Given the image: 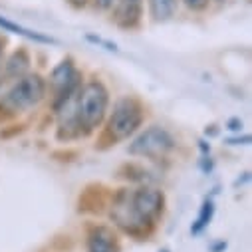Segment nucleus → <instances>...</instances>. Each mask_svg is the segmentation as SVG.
<instances>
[{
	"mask_svg": "<svg viewBox=\"0 0 252 252\" xmlns=\"http://www.w3.org/2000/svg\"><path fill=\"white\" fill-rule=\"evenodd\" d=\"M28 64H30V58L26 52H14L4 64V76L10 80H18L28 74Z\"/></svg>",
	"mask_w": 252,
	"mask_h": 252,
	"instance_id": "obj_9",
	"label": "nucleus"
},
{
	"mask_svg": "<svg viewBox=\"0 0 252 252\" xmlns=\"http://www.w3.org/2000/svg\"><path fill=\"white\" fill-rule=\"evenodd\" d=\"M177 149V139L175 135L161 127V125H149L143 129L129 145V155L149 159V161H161L167 155H171Z\"/></svg>",
	"mask_w": 252,
	"mask_h": 252,
	"instance_id": "obj_5",
	"label": "nucleus"
},
{
	"mask_svg": "<svg viewBox=\"0 0 252 252\" xmlns=\"http://www.w3.org/2000/svg\"><path fill=\"white\" fill-rule=\"evenodd\" d=\"M48 90L54 97V107H60L70 95H74L82 86V74L78 72L72 58L62 60L60 64L52 70L50 78L46 80Z\"/></svg>",
	"mask_w": 252,
	"mask_h": 252,
	"instance_id": "obj_6",
	"label": "nucleus"
},
{
	"mask_svg": "<svg viewBox=\"0 0 252 252\" xmlns=\"http://www.w3.org/2000/svg\"><path fill=\"white\" fill-rule=\"evenodd\" d=\"M165 211V193L157 187L121 189L113 195L109 219L113 224L129 236L145 238Z\"/></svg>",
	"mask_w": 252,
	"mask_h": 252,
	"instance_id": "obj_1",
	"label": "nucleus"
},
{
	"mask_svg": "<svg viewBox=\"0 0 252 252\" xmlns=\"http://www.w3.org/2000/svg\"><path fill=\"white\" fill-rule=\"evenodd\" d=\"M145 121V107L137 97L125 95L113 103L111 113L105 117L103 137L109 143H121L133 137Z\"/></svg>",
	"mask_w": 252,
	"mask_h": 252,
	"instance_id": "obj_4",
	"label": "nucleus"
},
{
	"mask_svg": "<svg viewBox=\"0 0 252 252\" xmlns=\"http://www.w3.org/2000/svg\"><path fill=\"white\" fill-rule=\"evenodd\" d=\"M143 14V0H117L115 2V24L119 28L131 30L141 22Z\"/></svg>",
	"mask_w": 252,
	"mask_h": 252,
	"instance_id": "obj_8",
	"label": "nucleus"
},
{
	"mask_svg": "<svg viewBox=\"0 0 252 252\" xmlns=\"http://www.w3.org/2000/svg\"><path fill=\"white\" fill-rule=\"evenodd\" d=\"M86 250L88 252H119L121 242H119L117 230L107 224H94L86 234Z\"/></svg>",
	"mask_w": 252,
	"mask_h": 252,
	"instance_id": "obj_7",
	"label": "nucleus"
},
{
	"mask_svg": "<svg viewBox=\"0 0 252 252\" xmlns=\"http://www.w3.org/2000/svg\"><path fill=\"white\" fill-rule=\"evenodd\" d=\"M109 109V90L101 80H90L80 86L74 95V123L78 135H90L107 117Z\"/></svg>",
	"mask_w": 252,
	"mask_h": 252,
	"instance_id": "obj_2",
	"label": "nucleus"
},
{
	"mask_svg": "<svg viewBox=\"0 0 252 252\" xmlns=\"http://www.w3.org/2000/svg\"><path fill=\"white\" fill-rule=\"evenodd\" d=\"M177 10V0H149V14L155 22L169 20Z\"/></svg>",
	"mask_w": 252,
	"mask_h": 252,
	"instance_id": "obj_10",
	"label": "nucleus"
},
{
	"mask_svg": "<svg viewBox=\"0 0 252 252\" xmlns=\"http://www.w3.org/2000/svg\"><path fill=\"white\" fill-rule=\"evenodd\" d=\"M48 94L46 80L40 74H26L2 94L0 97V115L4 117H14L24 111H30L38 107Z\"/></svg>",
	"mask_w": 252,
	"mask_h": 252,
	"instance_id": "obj_3",
	"label": "nucleus"
},
{
	"mask_svg": "<svg viewBox=\"0 0 252 252\" xmlns=\"http://www.w3.org/2000/svg\"><path fill=\"white\" fill-rule=\"evenodd\" d=\"M117 0H94V4L97 10H111L115 6Z\"/></svg>",
	"mask_w": 252,
	"mask_h": 252,
	"instance_id": "obj_14",
	"label": "nucleus"
},
{
	"mask_svg": "<svg viewBox=\"0 0 252 252\" xmlns=\"http://www.w3.org/2000/svg\"><path fill=\"white\" fill-rule=\"evenodd\" d=\"M0 28H4V30H8V32H14V34H18V36H24V38H28V40H34V42H42V44H52V42H54L52 38H48V36H44V34H40V32L28 30V28H24V26H18V24L6 20V18H0Z\"/></svg>",
	"mask_w": 252,
	"mask_h": 252,
	"instance_id": "obj_11",
	"label": "nucleus"
},
{
	"mask_svg": "<svg viewBox=\"0 0 252 252\" xmlns=\"http://www.w3.org/2000/svg\"><path fill=\"white\" fill-rule=\"evenodd\" d=\"M213 215H215V205H213V201H205L203 207H201V213H199V217H197V220H195V224H193V228H191V232H193V234H201V232L211 224Z\"/></svg>",
	"mask_w": 252,
	"mask_h": 252,
	"instance_id": "obj_12",
	"label": "nucleus"
},
{
	"mask_svg": "<svg viewBox=\"0 0 252 252\" xmlns=\"http://www.w3.org/2000/svg\"><path fill=\"white\" fill-rule=\"evenodd\" d=\"M161 252H169V250H167V248H165V250H161Z\"/></svg>",
	"mask_w": 252,
	"mask_h": 252,
	"instance_id": "obj_17",
	"label": "nucleus"
},
{
	"mask_svg": "<svg viewBox=\"0 0 252 252\" xmlns=\"http://www.w3.org/2000/svg\"><path fill=\"white\" fill-rule=\"evenodd\" d=\"M68 2H70L74 8H84V6H88L90 0H68Z\"/></svg>",
	"mask_w": 252,
	"mask_h": 252,
	"instance_id": "obj_15",
	"label": "nucleus"
},
{
	"mask_svg": "<svg viewBox=\"0 0 252 252\" xmlns=\"http://www.w3.org/2000/svg\"><path fill=\"white\" fill-rule=\"evenodd\" d=\"M0 86H2V72H0Z\"/></svg>",
	"mask_w": 252,
	"mask_h": 252,
	"instance_id": "obj_16",
	"label": "nucleus"
},
{
	"mask_svg": "<svg viewBox=\"0 0 252 252\" xmlns=\"http://www.w3.org/2000/svg\"><path fill=\"white\" fill-rule=\"evenodd\" d=\"M191 10H205L209 6V0H183Z\"/></svg>",
	"mask_w": 252,
	"mask_h": 252,
	"instance_id": "obj_13",
	"label": "nucleus"
}]
</instances>
